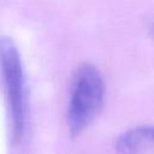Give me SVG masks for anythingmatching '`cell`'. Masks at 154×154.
Instances as JSON below:
<instances>
[{"mask_svg":"<svg viewBox=\"0 0 154 154\" xmlns=\"http://www.w3.org/2000/svg\"><path fill=\"white\" fill-rule=\"evenodd\" d=\"M105 97V82L99 69L89 63L76 71L67 109V125L72 137L79 136L97 117Z\"/></svg>","mask_w":154,"mask_h":154,"instance_id":"1","label":"cell"},{"mask_svg":"<svg viewBox=\"0 0 154 154\" xmlns=\"http://www.w3.org/2000/svg\"><path fill=\"white\" fill-rule=\"evenodd\" d=\"M0 66L10 109L12 140L18 143L23 137L25 124L24 76L18 49L8 37L0 38Z\"/></svg>","mask_w":154,"mask_h":154,"instance_id":"2","label":"cell"},{"mask_svg":"<svg viewBox=\"0 0 154 154\" xmlns=\"http://www.w3.org/2000/svg\"><path fill=\"white\" fill-rule=\"evenodd\" d=\"M152 149H154V125L129 129L116 141L117 154H143Z\"/></svg>","mask_w":154,"mask_h":154,"instance_id":"3","label":"cell"},{"mask_svg":"<svg viewBox=\"0 0 154 154\" xmlns=\"http://www.w3.org/2000/svg\"><path fill=\"white\" fill-rule=\"evenodd\" d=\"M150 34L154 36V22L152 23V25H150Z\"/></svg>","mask_w":154,"mask_h":154,"instance_id":"4","label":"cell"}]
</instances>
